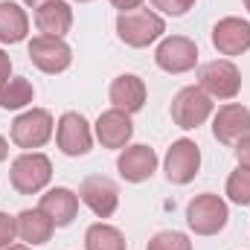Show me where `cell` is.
Here are the masks:
<instances>
[{
	"label": "cell",
	"mask_w": 250,
	"mask_h": 250,
	"mask_svg": "<svg viewBox=\"0 0 250 250\" xmlns=\"http://www.w3.org/2000/svg\"><path fill=\"white\" fill-rule=\"evenodd\" d=\"M163 169H166L169 184L184 187V184H189V181L198 175V169H201V148H198L192 140H187V137H184V140H175L172 148L166 151Z\"/></svg>",
	"instance_id": "cell-11"
},
{
	"label": "cell",
	"mask_w": 250,
	"mask_h": 250,
	"mask_svg": "<svg viewBox=\"0 0 250 250\" xmlns=\"http://www.w3.org/2000/svg\"><path fill=\"white\" fill-rule=\"evenodd\" d=\"M6 157H9V143H6V140L0 137V163H3Z\"/></svg>",
	"instance_id": "cell-30"
},
{
	"label": "cell",
	"mask_w": 250,
	"mask_h": 250,
	"mask_svg": "<svg viewBox=\"0 0 250 250\" xmlns=\"http://www.w3.org/2000/svg\"><path fill=\"white\" fill-rule=\"evenodd\" d=\"M84 250H125V236L114 224H90L84 233Z\"/></svg>",
	"instance_id": "cell-22"
},
{
	"label": "cell",
	"mask_w": 250,
	"mask_h": 250,
	"mask_svg": "<svg viewBox=\"0 0 250 250\" xmlns=\"http://www.w3.org/2000/svg\"><path fill=\"white\" fill-rule=\"evenodd\" d=\"M154 9H160L163 15H172V18H184L189 9L195 6V0H151Z\"/></svg>",
	"instance_id": "cell-25"
},
{
	"label": "cell",
	"mask_w": 250,
	"mask_h": 250,
	"mask_svg": "<svg viewBox=\"0 0 250 250\" xmlns=\"http://www.w3.org/2000/svg\"><path fill=\"white\" fill-rule=\"evenodd\" d=\"M108 99L117 111H125V114H137L143 111L146 105V82L134 73H123L111 82L108 87Z\"/></svg>",
	"instance_id": "cell-15"
},
{
	"label": "cell",
	"mask_w": 250,
	"mask_h": 250,
	"mask_svg": "<svg viewBox=\"0 0 250 250\" xmlns=\"http://www.w3.org/2000/svg\"><path fill=\"white\" fill-rule=\"evenodd\" d=\"M250 134V111L239 102L221 105L218 114L212 117V137L224 146H236L242 137Z\"/></svg>",
	"instance_id": "cell-12"
},
{
	"label": "cell",
	"mask_w": 250,
	"mask_h": 250,
	"mask_svg": "<svg viewBox=\"0 0 250 250\" xmlns=\"http://www.w3.org/2000/svg\"><path fill=\"white\" fill-rule=\"evenodd\" d=\"M35 26L41 29V35H56L64 38L73 26V9L67 0H47L35 9Z\"/></svg>",
	"instance_id": "cell-18"
},
{
	"label": "cell",
	"mask_w": 250,
	"mask_h": 250,
	"mask_svg": "<svg viewBox=\"0 0 250 250\" xmlns=\"http://www.w3.org/2000/svg\"><path fill=\"white\" fill-rule=\"evenodd\" d=\"M212 47L221 56H242L250 50V23L242 18H221L212 26Z\"/></svg>",
	"instance_id": "cell-14"
},
{
	"label": "cell",
	"mask_w": 250,
	"mask_h": 250,
	"mask_svg": "<svg viewBox=\"0 0 250 250\" xmlns=\"http://www.w3.org/2000/svg\"><path fill=\"white\" fill-rule=\"evenodd\" d=\"M76 3H90V0H76Z\"/></svg>",
	"instance_id": "cell-34"
},
{
	"label": "cell",
	"mask_w": 250,
	"mask_h": 250,
	"mask_svg": "<svg viewBox=\"0 0 250 250\" xmlns=\"http://www.w3.org/2000/svg\"><path fill=\"white\" fill-rule=\"evenodd\" d=\"M227 198L233 201V204H239V207H250V169L245 166H239L230 178H227Z\"/></svg>",
	"instance_id": "cell-23"
},
{
	"label": "cell",
	"mask_w": 250,
	"mask_h": 250,
	"mask_svg": "<svg viewBox=\"0 0 250 250\" xmlns=\"http://www.w3.org/2000/svg\"><path fill=\"white\" fill-rule=\"evenodd\" d=\"M209 117H212V99L198 84L178 90V96L172 99V120L184 131H192V128L204 125Z\"/></svg>",
	"instance_id": "cell-6"
},
{
	"label": "cell",
	"mask_w": 250,
	"mask_h": 250,
	"mask_svg": "<svg viewBox=\"0 0 250 250\" xmlns=\"http://www.w3.org/2000/svg\"><path fill=\"white\" fill-rule=\"evenodd\" d=\"M117 169H120L123 181H128V184H143V181H148L157 172V154H154L151 146H143V143L125 146L120 160H117Z\"/></svg>",
	"instance_id": "cell-13"
},
{
	"label": "cell",
	"mask_w": 250,
	"mask_h": 250,
	"mask_svg": "<svg viewBox=\"0 0 250 250\" xmlns=\"http://www.w3.org/2000/svg\"><path fill=\"white\" fill-rule=\"evenodd\" d=\"M38 209L47 212L56 227H67V224H73V218L79 212V195L70 192L67 187H56V189H50V192L41 195Z\"/></svg>",
	"instance_id": "cell-17"
},
{
	"label": "cell",
	"mask_w": 250,
	"mask_h": 250,
	"mask_svg": "<svg viewBox=\"0 0 250 250\" xmlns=\"http://www.w3.org/2000/svg\"><path fill=\"white\" fill-rule=\"evenodd\" d=\"M32 99H35V87L23 76H15V79H9V82L0 84V108H6V111L26 108Z\"/></svg>",
	"instance_id": "cell-21"
},
{
	"label": "cell",
	"mask_w": 250,
	"mask_h": 250,
	"mask_svg": "<svg viewBox=\"0 0 250 250\" xmlns=\"http://www.w3.org/2000/svg\"><path fill=\"white\" fill-rule=\"evenodd\" d=\"M15 224H18V236L26 245H47L53 239V230H56V224L50 221V215L41 212V209H23V212H18Z\"/></svg>",
	"instance_id": "cell-19"
},
{
	"label": "cell",
	"mask_w": 250,
	"mask_h": 250,
	"mask_svg": "<svg viewBox=\"0 0 250 250\" xmlns=\"http://www.w3.org/2000/svg\"><path fill=\"white\" fill-rule=\"evenodd\" d=\"M15 236H18V224H15V218L6 215V212H0V250L9 248V245L15 242Z\"/></svg>",
	"instance_id": "cell-26"
},
{
	"label": "cell",
	"mask_w": 250,
	"mask_h": 250,
	"mask_svg": "<svg viewBox=\"0 0 250 250\" xmlns=\"http://www.w3.org/2000/svg\"><path fill=\"white\" fill-rule=\"evenodd\" d=\"M29 62L35 64L41 73H64L70 62H73V50L67 47L64 38H56V35H35L29 41Z\"/></svg>",
	"instance_id": "cell-8"
},
{
	"label": "cell",
	"mask_w": 250,
	"mask_h": 250,
	"mask_svg": "<svg viewBox=\"0 0 250 250\" xmlns=\"http://www.w3.org/2000/svg\"><path fill=\"white\" fill-rule=\"evenodd\" d=\"M163 32H166L163 18L157 12H151V9H143V6L131 9V12H120V18H117L120 41L128 44V47H134V50L154 44L157 38H163Z\"/></svg>",
	"instance_id": "cell-1"
},
{
	"label": "cell",
	"mask_w": 250,
	"mask_h": 250,
	"mask_svg": "<svg viewBox=\"0 0 250 250\" xmlns=\"http://www.w3.org/2000/svg\"><path fill=\"white\" fill-rule=\"evenodd\" d=\"M23 3H26V6H32V9H38V6H41V3H47V0H23Z\"/></svg>",
	"instance_id": "cell-31"
},
{
	"label": "cell",
	"mask_w": 250,
	"mask_h": 250,
	"mask_svg": "<svg viewBox=\"0 0 250 250\" xmlns=\"http://www.w3.org/2000/svg\"><path fill=\"white\" fill-rule=\"evenodd\" d=\"M111 6L120 9V12H131V9H140L143 0H111Z\"/></svg>",
	"instance_id": "cell-29"
},
{
	"label": "cell",
	"mask_w": 250,
	"mask_h": 250,
	"mask_svg": "<svg viewBox=\"0 0 250 250\" xmlns=\"http://www.w3.org/2000/svg\"><path fill=\"white\" fill-rule=\"evenodd\" d=\"M146 250H192L187 233H178V230H160L148 239Z\"/></svg>",
	"instance_id": "cell-24"
},
{
	"label": "cell",
	"mask_w": 250,
	"mask_h": 250,
	"mask_svg": "<svg viewBox=\"0 0 250 250\" xmlns=\"http://www.w3.org/2000/svg\"><path fill=\"white\" fill-rule=\"evenodd\" d=\"M6 250H29V248H26V245H9Z\"/></svg>",
	"instance_id": "cell-32"
},
{
	"label": "cell",
	"mask_w": 250,
	"mask_h": 250,
	"mask_svg": "<svg viewBox=\"0 0 250 250\" xmlns=\"http://www.w3.org/2000/svg\"><path fill=\"white\" fill-rule=\"evenodd\" d=\"M53 125H56L53 123V114L44 111V108L23 111V114L15 117V123H12V143H15L18 148H26V151L41 148V146L50 143Z\"/></svg>",
	"instance_id": "cell-5"
},
{
	"label": "cell",
	"mask_w": 250,
	"mask_h": 250,
	"mask_svg": "<svg viewBox=\"0 0 250 250\" xmlns=\"http://www.w3.org/2000/svg\"><path fill=\"white\" fill-rule=\"evenodd\" d=\"M154 62L160 70L166 73H189L195 64H198V47L195 41L187 38V35H169L157 44L154 50Z\"/></svg>",
	"instance_id": "cell-9"
},
{
	"label": "cell",
	"mask_w": 250,
	"mask_h": 250,
	"mask_svg": "<svg viewBox=\"0 0 250 250\" xmlns=\"http://www.w3.org/2000/svg\"><path fill=\"white\" fill-rule=\"evenodd\" d=\"M9 181L15 192L21 195H35L53 181V163L47 154L41 151H23L21 157L12 160V169H9Z\"/></svg>",
	"instance_id": "cell-2"
},
{
	"label": "cell",
	"mask_w": 250,
	"mask_h": 250,
	"mask_svg": "<svg viewBox=\"0 0 250 250\" xmlns=\"http://www.w3.org/2000/svg\"><path fill=\"white\" fill-rule=\"evenodd\" d=\"M198 87L209 96V99H236L242 90V73L230 59H215V62L201 64L198 70Z\"/></svg>",
	"instance_id": "cell-4"
},
{
	"label": "cell",
	"mask_w": 250,
	"mask_h": 250,
	"mask_svg": "<svg viewBox=\"0 0 250 250\" xmlns=\"http://www.w3.org/2000/svg\"><path fill=\"white\" fill-rule=\"evenodd\" d=\"M56 143L67 157H84L93 146V131L87 120L79 114V111H67L59 120V128H56Z\"/></svg>",
	"instance_id": "cell-10"
},
{
	"label": "cell",
	"mask_w": 250,
	"mask_h": 250,
	"mask_svg": "<svg viewBox=\"0 0 250 250\" xmlns=\"http://www.w3.org/2000/svg\"><path fill=\"white\" fill-rule=\"evenodd\" d=\"M227 221H230V209L218 195L204 192V195H195L189 201L187 224L195 236H215L227 227Z\"/></svg>",
	"instance_id": "cell-3"
},
{
	"label": "cell",
	"mask_w": 250,
	"mask_h": 250,
	"mask_svg": "<svg viewBox=\"0 0 250 250\" xmlns=\"http://www.w3.org/2000/svg\"><path fill=\"white\" fill-rule=\"evenodd\" d=\"M79 201L96 215V218H111L120 207V189L105 175H90L79 187Z\"/></svg>",
	"instance_id": "cell-7"
},
{
	"label": "cell",
	"mask_w": 250,
	"mask_h": 250,
	"mask_svg": "<svg viewBox=\"0 0 250 250\" xmlns=\"http://www.w3.org/2000/svg\"><path fill=\"white\" fill-rule=\"evenodd\" d=\"M26 32H29L26 12L12 0L0 3V41L3 44H21L26 38Z\"/></svg>",
	"instance_id": "cell-20"
},
{
	"label": "cell",
	"mask_w": 250,
	"mask_h": 250,
	"mask_svg": "<svg viewBox=\"0 0 250 250\" xmlns=\"http://www.w3.org/2000/svg\"><path fill=\"white\" fill-rule=\"evenodd\" d=\"M236 157H239V166L250 169V134L236 143Z\"/></svg>",
	"instance_id": "cell-27"
},
{
	"label": "cell",
	"mask_w": 250,
	"mask_h": 250,
	"mask_svg": "<svg viewBox=\"0 0 250 250\" xmlns=\"http://www.w3.org/2000/svg\"><path fill=\"white\" fill-rule=\"evenodd\" d=\"M131 137H134L131 114L117 111V108L99 114V120H96V140L102 143V148H125Z\"/></svg>",
	"instance_id": "cell-16"
},
{
	"label": "cell",
	"mask_w": 250,
	"mask_h": 250,
	"mask_svg": "<svg viewBox=\"0 0 250 250\" xmlns=\"http://www.w3.org/2000/svg\"><path fill=\"white\" fill-rule=\"evenodd\" d=\"M245 9H248V12H250V0H245Z\"/></svg>",
	"instance_id": "cell-33"
},
{
	"label": "cell",
	"mask_w": 250,
	"mask_h": 250,
	"mask_svg": "<svg viewBox=\"0 0 250 250\" xmlns=\"http://www.w3.org/2000/svg\"><path fill=\"white\" fill-rule=\"evenodd\" d=\"M9 76H12V59L0 50V84H3V82H9Z\"/></svg>",
	"instance_id": "cell-28"
}]
</instances>
